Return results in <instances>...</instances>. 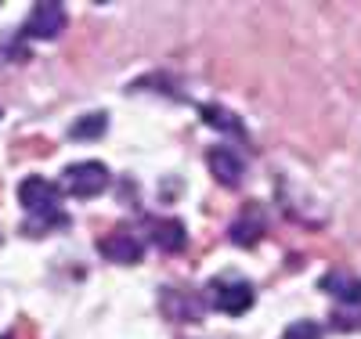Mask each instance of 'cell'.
<instances>
[{
	"instance_id": "obj_7",
	"label": "cell",
	"mask_w": 361,
	"mask_h": 339,
	"mask_svg": "<svg viewBox=\"0 0 361 339\" xmlns=\"http://www.w3.org/2000/svg\"><path fill=\"white\" fill-rule=\"evenodd\" d=\"M98 253L105 260H112V264H141L145 245H141V238H134L127 231H116V235L98 238Z\"/></svg>"
},
{
	"instance_id": "obj_12",
	"label": "cell",
	"mask_w": 361,
	"mask_h": 339,
	"mask_svg": "<svg viewBox=\"0 0 361 339\" xmlns=\"http://www.w3.org/2000/svg\"><path fill=\"white\" fill-rule=\"evenodd\" d=\"M105 130H109V116H105V112H90V116H80V119L73 123L69 137H73V141H98Z\"/></svg>"
},
{
	"instance_id": "obj_5",
	"label": "cell",
	"mask_w": 361,
	"mask_h": 339,
	"mask_svg": "<svg viewBox=\"0 0 361 339\" xmlns=\"http://www.w3.org/2000/svg\"><path fill=\"white\" fill-rule=\"evenodd\" d=\"M264 235H267V209L260 202L243 206V213H238V217L231 221V228H228V238L235 245H243V249H253Z\"/></svg>"
},
{
	"instance_id": "obj_9",
	"label": "cell",
	"mask_w": 361,
	"mask_h": 339,
	"mask_svg": "<svg viewBox=\"0 0 361 339\" xmlns=\"http://www.w3.org/2000/svg\"><path fill=\"white\" fill-rule=\"evenodd\" d=\"M152 242L163 253H180L188 242V231L180 221H152Z\"/></svg>"
},
{
	"instance_id": "obj_4",
	"label": "cell",
	"mask_w": 361,
	"mask_h": 339,
	"mask_svg": "<svg viewBox=\"0 0 361 339\" xmlns=\"http://www.w3.org/2000/svg\"><path fill=\"white\" fill-rule=\"evenodd\" d=\"M209 307H217L221 314H246L250 307H253V285L243 282V278H217V282H209Z\"/></svg>"
},
{
	"instance_id": "obj_13",
	"label": "cell",
	"mask_w": 361,
	"mask_h": 339,
	"mask_svg": "<svg viewBox=\"0 0 361 339\" xmlns=\"http://www.w3.org/2000/svg\"><path fill=\"white\" fill-rule=\"evenodd\" d=\"M286 339H322V325L318 321H293L286 328Z\"/></svg>"
},
{
	"instance_id": "obj_6",
	"label": "cell",
	"mask_w": 361,
	"mask_h": 339,
	"mask_svg": "<svg viewBox=\"0 0 361 339\" xmlns=\"http://www.w3.org/2000/svg\"><path fill=\"white\" fill-rule=\"evenodd\" d=\"M206 166H209V173L224 184V188H235V184L243 180V170H246L243 156H238L235 148H224V144L206 152Z\"/></svg>"
},
{
	"instance_id": "obj_1",
	"label": "cell",
	"mask_w": 361,
	"mask_h": 339,
	"mask_svg": "<svg viewBox=\"0 0 361 339\" xmlns=\"http://www.w3.org/2000/svg\"><path fill=\"white\" fill-rule=\"evenodd\" d=\"M18 202L33 221H47V217H58V209H62V188L44 177H25L18 184Z\"/></svg>"
},
{
	"instance_id": "obj_14",
	"label": "cell",
	"mask_w": 361,
	"mask_h": 339,
	"mask_svg": "<svg viewBox=\"0 0 361 339\" xmlns=\"http://www.w3.org/2000/svg\"><path fill=\"white\" fill-rule=\"evenodd\" d=\"M0 339H15V335H0Z\"/></svg>"
},
{
	"instance_id": "obj_3",
	"label": "cell",
	"mask_w": 361,
	"mask_h": 339,
	"mask_svg": "<svg viewBox=\"0 0 361 339\" xmlns=\"http://www.w3.org/2000/svg\"><path fill=\"white\" fill-rule=\"evenodd\" d=\"M69 25V15H66V4L58 0H47V4H33L25 25H22V40H58Z\"/></svg>"
},
{
	"instance_id": "obj_11",
	"label": "cell",
	"mask_w": 361,
	"mask_h": 339,
	"mask_svg": "<svg viewBox=\"0 0 361 339\" xmlns=\"http://www.w3.org/2000/svg\"><path fill=\"white\" fill-rule=\"evenodd\" d=\"M199 112H202V119H206V127H214V130H221V134H231V137H246L243 119H238L231 109H224V105H202Z\"/></svg>"
},
{
	"instance_id": "obj_15",
	"label": "cell",
	"mask_w": 361,
	"mask_h": 339,
	"mask_svg": "<svg viewBox=\"0 0 361 339\" xmlns=\"http://www.w3.org/2000/svg\"><path fill=\"white\" fill-rule=\"evenodd\" d=\"M0 245H4V235H0Z\"/></svg>"
},
{
	"instance_id": "obj_10",
	"label": "cell",
	"mask_w": 361,
	"mask_h": 339,
	"mask_svg": "<svg viewBox=\"0 0 361 339\" xmlns=\"http://www.w3.org/2000/svg\"><path fill=\"white\" fill-rule=\"evenodd\" d=\"M163 314H166L170 321H199L202 303L192 300V296H185V292L166 289V292H163Z\"/></svg>"
},
{
	"instance_id": "obj_2",
	"label": "cell",
	"mask_w": 361,
	"mask_h": 339,
	"mask_svg": "<svg viewBox=\"0 0 361 339\" xmlns=\"http://www.w3.org/2000/svg\"><path fill=\"white\" fill-rule=\"evenodd\" d=\"M109 166L105 163H94V159H87V163H73L62 170V192L76 195V199H94L109 188Z\"/></svg>"
},
{
	"instance_id": "obj_8",
	"label": "cell",
	"mask_w": 361,
	"mask_h": 339,
	"mask_svg": "<svg viewBox=\"0 0 361 339\" xmlns=\"http://www.w3.org/2000/svg\"><path fill=\"white\" fill-rule=\"evenodd\" d=\"M318 285H322V292H329L333 300H340L347 307H361V278H357V274H350V271H343V267L322 274Z\"/></svg>"
}]
</instances>
